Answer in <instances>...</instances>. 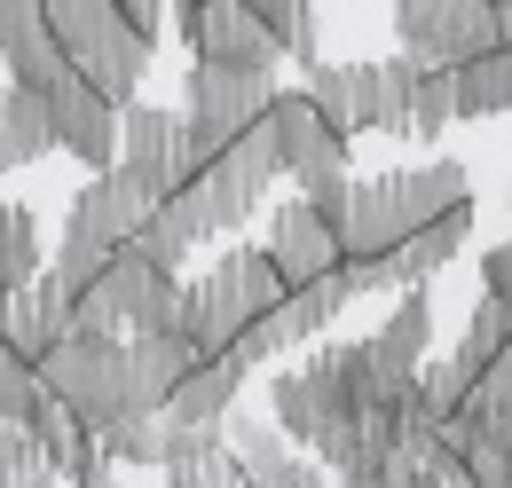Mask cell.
Masks as SVG:
<instances>
[{"label":"cell","mask_w":512,"mask_h":488,"mask_svg":"<svg viewBox=\"0 0 512 488\" xmlns=\"http://www.w3.org/2000/svg\"><path fill=\"white\" fill-rule=\"evenodd\" d=\"M103 457H111V465H158V473H166V457H174V418H166V410H134L119 426H103Z\"/></svg>","instance_id":"27"},{"label":"cell","mask_w":512,"mask_h":488,"mask_svg":"<svg viewBox=\"0 0 512 488\" xmlns=\"http://www.w3.org/2000/svg\"><path fill=\"white\" fill-rule=\"evenodd\" d=\"M24 426L40 433V449H48V457H56V473H64V481H79V473H95V465H103V433L87 426V418H79V410H71L64 394H40V402H32V418H24Z\"/></svg>","instance_id":"22"},{"label":"cell","mask_w":512,"mask_h":488,"mask_svg":"<svg viewBox=\"0 0 512 488\" xmlns=\"http://www.w3.org/2000/svg\"><path fill=\"white\" fill-rule=\"evenodd\" d=\"M48 268V244H40V213L24 197H0V292L32 284Z\"/></svg>","instance_id":"25"},{"label":"cell","mask_w":512,"mask_h":488,"mask_svg":"<svg viewBox=\"0 0 512 488\" xmlns=\"http://www.w3.org/2000/svg\"><path fill=\"white\" fill-rule=\"evenodd\" d=\"M434 16H442V0H394V32H402V48H418V40L434 32Z\"/></svg>","instance_id":"35"},{"label":"cell","mask_w":512,"mask_h":488,"mask_svg":"<svg viewBox=\"0 0 512 488\" xmlns=\"http://www.w3.org/2000/svg\"><path fill=\"white\" fill-rule=\"evenodd\" d=\"M40 378H48V394H64L95 433L119 426V418H134V378H127V339H119V331L71 323L64 339L40 355Z\"/></svg>","instance_id":"4"},{"label":"cell","mask_w":512,"mask_h":488,"mask_svg":"<svg viewBox=\"0 0 512 488\" xmlns=\"http://www.w3.org/2000/svg\"><path fill=\"white\" fill-rule=\"evenodd\" d=\"M150 205H158V189H150V182H134L127 166H103V174H87V189L71 197L64 229L119 252V244H134V229L150 221Z\"/></svg>","instance_id":"13"},{"label":"cell","mask_w":512,"mask_h":488,"mask_svg":"<svg viewBox=\"0 0 512 488\" xmlns=\"http://www.w3.org/2000/svg\"><path fill=\"white\" fill-rule=\"evenodd\" d=\"M71 488H119V465H111V457H103V465H95V473H79V481Z\"/></svg>","instance_id":"38"},{"label":"cell","mask_w":512,"mask_h":488,"mask_svg":"<svg viewBox=\"0 0 512 488\" xmlns=\"http://www.w3.org/2000/svg\"><path fill=\"white\" fill-rule=\"evenodd\" d=\"M465 237H473V205H449V213H434V221H418L379 268H347V276H355V292H402V284L442 276L449 260L465 252Z\"/></svg>","instance_id":"11"},{"label":"cell","mask_w":512,"mask_h":488,"mask_svg":"<svg viewBox=\"0 0 512 488\" xmlns=\"http://www.w3.org/2000/svg\"><path fill=\"white\" fill-rule=\"evenodd\" d=\"M71 323H79V284H64L56 268H40L32 284H16L8 307H0V339L24 355V363H40L56 339H64Z\"/></svg>","instance_id":"14"},{"label":"cell","mask_w":512,"mask_h":488,"mask_svg":"<svg viewBox=\"0 0 512 488\" xmlns=\"http://www.w3.org/2000/svg\"><path fill=\"white\" fill-rule=\"evenodd\" d=\"M308 95L339 134L379 126V63H308Z\"/></svg>","instance_id":"20"},{"label":"cell","mask_w":512,"mask_h":488,"mask_svg":"<svg viewBox=\"0 0 512 488\" xmlns=\"http://www.w3.org/2000/svg\"><path fill=\"white\" fill-rule=\"evenodd\" d=\"M245 378H253V363H245L237 347H229V355H197L190 378L166 394V418H174V426H229Z\"/></svg>","instance_id":"18"},{"label":"cell","mask_w":512,"mask_h":488,"mask_svg":"<svg viewBox=\"0 0 512 488\" xmlns=\"http://www.w3.org/2000/svg\"><path fill=\"white\" fill-rule=\"evenodd\" d=\"M119 166H127L134 182H150L158 197H174V189L197 174L182 111H158V103H142V95L119 103Z\"/></svg>","instance_id":"10"},{"label":"cell","mask_w":512,"mask_h":488,"mask_svg":"<svg viewBox=\"0 0 512 488\" xmlns=\"http://www.w3.org/2000/svg\"><path fill=\"white\" fill-rule=\"evenodd\" d=\"M119 8H127V24H134V32H142V40L158 48V32H166V8H174V0H119Z\"/></svg>","instance_id":"36"},{"label":"cell","mask_w":512,"mask_h":488,"mask_svg":"<svg viewBox=\"0 0 512 488\" xmlns=\"http://www.w3.org/2000/svg\"><path fill=\"white\" fill-rule=\"evenodd\" d=\"M268 252H276V268L292 284H316V276L339 268V229H331V213H323L316 197H300V205L268 213Z\"/></svg>","instance_id":"17"},{"label":"cell","mask_w":512,"mask_h":488,"mask_svg":"<svg viewBox=\"0 0 512 488\" xmlns=\"http://www.w3.org/2000/svg\"><path fill=\"white\" fill-rule=\"evenodd\" d=\"M48 24L79 79H95L111 103H134V87L150 79V40L127 24L119 0H48Z\"/></svg>","instance_id":"3"},{"label":"cell","mask_w":512,"mask_h":488,"mask_svg":"<svg viewBox=\"0 0 512 488\" xmlns=\"http://www.w3.org/2000/svg\"><path fill=\"white\" fill-rule=\"evenodd\" d=\"M79 323L87 331H182V276L119 244L111 268L79 292Z\"/></svg>","instance_id":"5"},{"label":"cell","mask_w":512,"mask_h":488,"mask_svg":"<svg viewBox=\"0 0 512 488\" xmlns=\"http://www.w3.org/2000/svg\"><path fill=\"white\" fill-rule=\"evenodd\" d=\"M245 331H253V300H245V284L229 276V260H213L205 276L182 284V339H190L197 355H229Z\"/></svg>","instance_id":"15"},{"label":"cell","mask_w":512,"mask_h":488,"mask_svg":"<svg viewBox=\"0 0 512 488\" xmlns=\"http://www.w3.org/2000/svg\"><path fill=\"white\" fill-rule=\"evenodd\" d=\"M497 32H505V48H512V0H497Z\"/></svg>","instance_id":"39"},{"label":"cell","mask_w":512,"mask_h":488,"mask_svg":"<svg viewBox=\"0 0 512 488\" xmlns=\"http://www.w3.org/2000/svg\"><path fill=\"white\" fill-rule=\"evenodd\" d=\"M473 418H481V433H489L497 449H512V347L473 378Z\"/></svg>","instance_id":"31"},{"label":"cell","mask_w":512,"mask_h":488,"mask_svg":"<svg viewBox=\"0 0 512 488\" xmlns=\"http://www.w3.org/2000/svg\"><path fill=\"white\" fill-rule=\"evenodd\" d=\"M190 103H182V134H190V158H221L245 126L268 119V95L276 79H253V71H221V63H190Z\"/></svg>","instance_id":"6"},{"label":"cell","mask_w":512,"mask_h":488,"mask_svg":"<svg viewBox=\"0 0 512 488\" xmlns=\"http://www.w3.org/2000/svg\"><path fill=\"white\" fill-rule=\"evenodd\" d=\"M426 347H434V292H426V284H402V292H394V315L363 339V355H371V394H379V402H410Z\"/></svg>","instance_id":"9"},{"label":"cell","mask_w":512,"mask_h":488,"mask_svg":"<svg viewBox=\"0 0 512 488\" xmlns=\"http://www.w3.org/2000/svg\"><path fill=\"white\" fill-rule=\"evenodd\" d=\"M316 205L339 229V260L347 268H379L418 221H434L449 205H473V174L457 158H426V166H394V174H371V182H339V189H323Z\"/></svg>","instance_id":"1"},{"label":"cell","mask_w":512,"mask_h":488,"mask_svg":"<svg viewBox=\"0 0 512 488\" xmlns=\"http://www.w3.org/2000/svg\"><path fill=\"white\" fill-rule=\"evenodd\" d=\"M134 252L182 276V260H190V252H197V229H190V221H182V205H174V197H158V205H150V221L134 229Z\"/></svg>","instance_id":"29"},{"label":"cell","mask_w":512,"mask_h":488,"mask_svg":"<svg viewBox=\"0 0 512 488\" xmlns=\"http://www.w3.org/2000/svg\"><path fill=\"white\" fill-rule=\"evenodd\" d=\"M56 150V119H48V95L40 87H0V174H16V166H32V158H48Z\"/></svg>","instance_id":"23"},{"label":"cell","mask_w":512,"mask_h":488,"mask_svg":"<svg viewBox=\"0 0 512 488\" xmlns=\"http://www.w3.org/2000/svg\"><path fill=\"white\" fill-rule=\"evenodd\" d=\"M197 347L182 331H127V378H134V410H166V394L190 378Z\"/></svg>","instance_id":"21"},{"label":"cell","mask_w":512,"mask_h":488,"mask_svg":"<svg viewBox=\"0 0 512 488\" xmlns=\"http://www.w3.org/2000/svg\"><path fill=\"white\" fill-rule=\"evenodd\" d=\"M166 488H245V465L229 457V441L197 449V457H174L166 465Z\"/></svg>","instance_id":"33"},{"label":"cell","mask_w":512,"mask_h":488,"mask_svg":"<svg viewBox=\"0 0 512 488\" xmlns=\"http://www.w3.org/2000/svg\"><path fill=\"white\" fill-rule=\"evenodd\" d=\"M48 268H56L64 284H79V292H87V284H95V276L111 268V244H95V237H71V229H64V244H56V260H48Z\"/></svg>","instance_id":"34"},{"label":"cell","mask_w":512,"mask_h":488,"mask_svg":"<svg viewBox=\"0 0 512 488\" xmlns=\"http://www.w3.org/2000/svg\"><path fill=\"white\" fill-rule=\"evenodd\" d=\"M505 347H512V292H489V284H481V300H473V315H465V339L449 347V363L465 370V378H481Z\"/></svg>","instance_id":"24"},{"label":"cell","mask_w":512,"mask_h":488,"mask_svg":"<svg viewBox=\"0 0 512 488\" xmlns=\"http://www.w3.org/2000/svg\"><path fill=\"white\" fill-rule=\"evenodd\" d=\"M457 119H512V48L457 63Z\"/></svg>","instance_id":"26"},{"label":"cell","mask_w":512,"mask_h":488,"mask_svg":"<svg viewBox=\"0 0 512 488\" xmlns=\"http://www.w3.org/2000/svg\"><path fill=\"white\" fill-rule=\"evenodd\" d=\"M418 71H426V63L410 56V48L379 63V126L402 134V142H410V87H418Z\"/></svg>","instance_id":"32"},{"label":"cell","mask_w":512,"mask_h":488,"mask_svg":"<svg viewBox=\"0 0 512 488\" xmlns=\"http://www.w3.org/2000/svg\"><path fill=\"white\" fill-rule=\"evenodd\" d=\"M253 16L276 32V48L300 63H323V16H316V0H253Z\"/></svg>","instance_id":"28"},{"label":"cell","mask_w":512,"mask_h":488,"mask_svg":"<svg viewBox=\"0 0 512 488\" xmlns=\"http://www.w3.org/2000/svg\"><path fill=\"white\" fill-rule=\"evenodd\" d=\"M174 8H197V0H174Z\"/></svg>","instance_id":"40"},{"label":"cell","mask_w":512,"mask_h":488,"mask_svg":"<svg viewBox=\"0 0 512 488\" xmlns=\"http://www.w3.org/2000/svg\"><path fill=\"white\" fill-rule=\"evenodd\" d=\"M284 166H276V134H268V119L245 126L221 158H205L190 182L174 189V205H182V221L197 229V244L205 237H229V229H245L260 205H268V182H276Z\"/></svg>","instance_id":"2"},{"label":"cell","mask_w":512,"mask_h":488,"mask_svg":"<svg viewBox=\"0 0 512 488\" xmlns=\"http://www.w3.org/2000/svg\"><path fill=\"white\" fill-rule=\"evenodd\" d=\"M268 134H276V166L300 182V197H323V189L347 182V134L316 111L308 87H276L268 95Z\"/></svg>","instance_id":"7"},{"label":"cell","mask_w":512,"mask_h":488,"mask_svg":"<svg viewBox=\"0 0 512 488\" xmlns=\"http://www.w3.org/2000/svg\"><path fill=\"white\" fill-rule=\"evenodd\" d=\"M449 119H457V71L426 63L418 87H410V142H442Z\"/></svg>","instance_id":"30"},{"label":"cell","mask_w":512,"mask_h":488,"mask_svg":"<svg viewBox=\"0 0 512 488\" xmlns=\"http://www.w3.org/2000/svg\"><path fill=\"white\" fill-rule=\"evenodd\" d=\"M48 119H56V150H71L87 174L119 166V103L95 87V79H56L48 87Z\"/></svg>","instance_id":"12"},{"label":"cell","mask_w":512,"mask_h":488,"mask_svg":"<svg viewBox=\"0 0 512 488\" xmlns=\"http://www.w3.org/2000/svg\"><path fill=\"white\" fill-rule=\"evenodd\" d=\"M505 197H512V189H505Z\"/></svg>","instance_id":"41"},{"label":"cell","mask_w":512,"mask_h":488,"mask_svg":"<svg viewBox=\"0 0 512 488\" xmlns=\"http://www.w3.org/2000/svg\"><path fill=\"white\" fill-rule=\"evenodd\" d=\"M489 48H505V32H497V0H442L434 32H426L410 56H418V63H442V71H457V63L489 56Z\"/></svg>","instance_id":"19"},{"label":"cell","mask_w":512,"mask_h":488,"mask_svg":"<svg viewBox=\"0 0 512 488\" xmlns=\"http://www.w3.org/2000/svg\"><path fill=\"white\" fill-rule=\"evenodd\" d=\"M481 284H489V292H512V237L481 252Z\"/></svg>","instance_id":"37"},{"label":"cell","mask_w":512,"mask_h":488,"mask_svg":"<svg viewBox=\"0 0 512 488\" xmlns=\"http://www.w3.org/2000/svg\"><path fill=\"white\" fill-rule=\"evenodd\" d=\"M221 433H229V457L245 465V481H253V488H331V481H323V457L308 465L300 441L276 426V418H237V410H229V426H221Z\"/></svg>","instance_id":"16"},{"label":"cell","mask_w":512,"mask_h":488,"mask_svg":"<svg viewBox=\"0 0 512 488\" xmlns=\"http://www.w3.org/2000/svg\"><path fill=\"white\" fill-rule=\"evenodd\" d=\"M182 40H190L197 63H221V71H253V79H276V32L253 16V0H197L182 8Z\"/></svg>","instance_id":"8"}]
</instances>
